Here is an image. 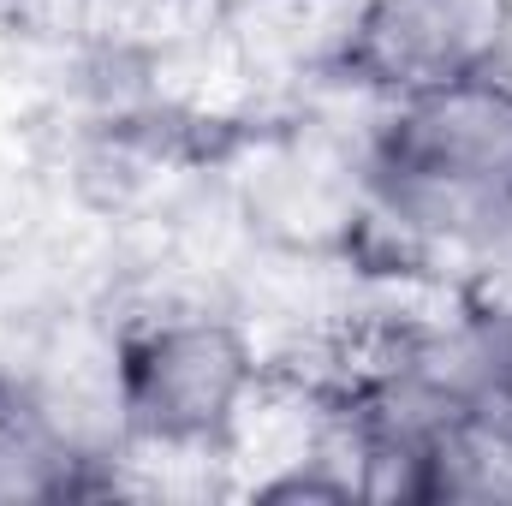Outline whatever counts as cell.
Returning <instances> with one entry per match:
<instances>
[{"mask_svg":"<svg viewBox=\"0 0 512 506\" xmlns=\"http://www.w3.org/2000/svg\"><path fill=\"white\" fill-rule=\"evenodd\" d=\"M364 221L411 256L512 251V60L382 102L358 143Z\"/></svg>","mask_w":512,"mask_h":506,"instance_id":"cell-1","label":"cell"},{"mask_svg":"<svg viewBox=\"0 0 512 506\" xmlns=\"http://www.w3.org/2000/svg\"><path fill=\"white\" fill-rule=\"evenodd\" d=\"M262 399V352L245 322L173 304L131 316L108 346V411L126 453L221 459Z\"/></svg>","mask_w":512,"mask_h":506,"instance_id":"cell-2","label":"cell"},{"mask_svg":"<svg viewBox=\"0 0 512 506\" xmlns=\"http://www.w3.org/2000/svg\"><path fill=\"white\" fill-rule=\"evenodd\" d=\"M512 60V0H346L334 78L370 108Z\"/></svg>","mask_w":512,"mask_h":506,"instance_id":"cell-3","label":"cell"},{"mask_svg":"<svg viewBox=\"0 0 512 506\" xmlns=\"http://www.w3.org/2000/svg\"><path fill=\"white\" fill-rule=\"evenodd\" d=\"M120 447L108 429H90L72 399H60L42 376L0 370V501H78L102 495ZM126 453V447H120Z\"/></svg>","mask_w":512,"mask_h":506,"instance_id":"cell-4","label":"cell"},{"mask_svg":"<svg viewBox=\"0 0 512 506\" xmlns=\"http://www.w3.org/2000/svg\"><path fill=\"white\" fill-rule=\"evenodd\" d=\"M280 6H346V0H280Z\"/></svg>","mask_w":512,"mask_h":506,"instance_id":"cell-5","label":"cell"},{"mask_svg":"<svg viewBox=\"0 0 512 506\" xmlns=\"http://www.w3.org/2000/svg\"><path fill=\"white\" fill-rule=\"evenodd\" d=\"M0 6H12V0H0Z\"/></svg>","mask_w":512,"mask_h":506,"instance_id":"cell-6","label":"cell"}]
</instances>
